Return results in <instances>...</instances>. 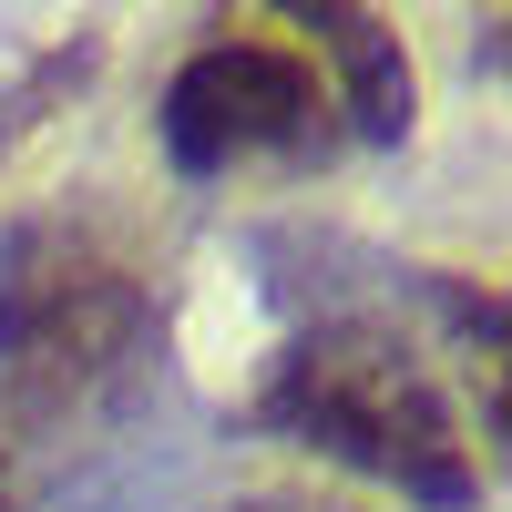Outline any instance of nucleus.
I'll list each match as a JSON object with an SVG mask.
<instances>
[{
  "label": "nucleus",
  "mask_w": 512,
  "mask_h": 512,
  "mask_svg": "<svg viewBox=\"0 0 512 512\" xmlns=\"http://www.w3.org/2000/svg\"><path fill=\"white\" fill-rule=\"evenodd\" d=\"M308 31H318V52L338 62V82H349V134L359 144H400L420 123V82H410L400 31L369 21V11H308Z\"/></svg>",
  "instance_id": "obj_4"
},
{
  "label": "nucleus",
  "mask_w": 512,
  "mask_h": 512,
  "mask_svg": "<svg viewBox=\"0 0 512 512\" xmlns=\"http://www.w3.org/2000/svg\"><path fill=\"white\" fill-rule=\"evenodd\" d=\"M164 164L175 175H236V164H297L328 154V93L318 72L277 52V41H205V52L164 82Z\"/></svg>",
  "instance_id": "obj_3"
},
{
  "label": "nucleus",
  "mask_w": 512,
  "mask_h": 512,
  "mask_svg": "<svg viewBox=\"0 0 512 512\" xmlns=\"http://www.w3.org/2000/svg\"><path fill=\"white\" fill-rule=\"evenodd\" d=\"M216 512H359V502H318V492H246V502H216Z\"/></svg>",
  "instance_id": "obj_5"
},
{
  "label": "nucleus",
  "mask_w": 512,
  "mask_h": 512,
  "mask_svg": "<svg viewBox=\"0 0 512 512\" xmlns=\"http://www.w3.org/2000/svg\"><path fill=\"white\" fill-rule=\"evenodd\" d=\"M144 359V287L93 236L21 226L0 256V420L52 431L113 400Z\"/></svg>",
  "instance_id": "obj_2"
},
{
  "label": "nucleus",
  "mask_w": 512,
  "mask_h": 512,
  "mask_svg": "<svg viewBox=\"0 0 512 512\" xmlns=\"http://www.w3.org/2000/svg\"><path fill=\"white\" fill-rule=\"evenodd\" d=\"M0 512H21V502H11V472H0Z\"/></svg>",
  "instance_id": "obj_6"
},
{
  "label": "nucleus",
  "mask_w": 512,
  "mask_h": 512,
  "mask_svg": "<svg viewBox=\"0 0 512 512\" xmlns=\"http://www.w3.org/2000/svg\"><path fill=\"white\" fill-rule=\"evenodd\" d=\"M256 410H267V431L349 461V472H369V482H390L420 512H472L482 502L472 441H461L431 359H420L390 318H318L277 359V379H267Z\"/></svg>",
  "instance_id": "obj_1"
}]
</instances>
